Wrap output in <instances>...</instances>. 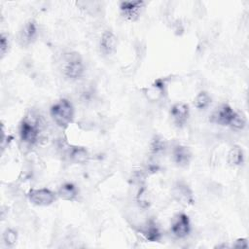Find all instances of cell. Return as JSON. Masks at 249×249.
<instances>
[{"label": "cell", "mask_w": 249, "mask_h": 249, "mask_svg": "<svg viewBox=\"0 0 249 249\" xmlns=\"http://www.w3.org/2000/svg\"><path fill=\"white\" fill-rule=\"evenodd\" d=\"M51 116L57 125L65 127L73 120V106L67 99H60L51 107Z\"/></svg>", "instance_id": "1"}, {"label": "cell", "mask_w": 249, "mask_h": 249, "mask_svg": "<svg viewBox=\"0 0 249 249\" xmlns=\"http://www.w3.org/2000/svg\"><path fill=\"white\" fill-rule=\"evenodd\" d=\"M28 198L35 205L48 206L55 200V194L47 188L33 189L28 193Z\"/></svg>", "instance_id": "2"}, {"label": "cell", "mask_w": 249, "mask_h": 249, "mask_svg": "<svg viewBox=\"0 0 249 249\" xmlns=\"http://www.w3.org/2000/svg\"><path fill=\"white\" fill-rule=\"evenodd\" d=\"M120 8L123 16L126 19L135 21L145 8V3L143 1H124L121 3Z\"/></svg>", "instance_id": "3"}, {"label": "cell", "mask_w": 249, "mask_h": 249, "mask_svg": "<svg viewBox=\"0 0 249 249\" xmlns=\"http://www.w3.org/2000/svg\"><path fill=\"white\" fill-rule=\"evenodd\" d=\"M20 138L23 142L27 144H33L37 141L39 135V129L35 123L28 120H23L19 127Z\"/></svg>", "instance_id": "4"}, {"label": "cell", "mask_w": 249, "mask_h": 249, "mask_svg": "<svg viewBox=\"0 0 249 249\" xmlns=\"http://www.w3.org/2000/svg\"><path fill=\"white\" fill-rule=\"evenodd\" d=\"M190 230H191V226H190L189 217L184 213L178 214L171 225L172 233L176 237L183 238L189 234Z\"/></svg>", "instance_id": "5"}, {"label": "cell", "mask_w": 249, "mask_h": 249, "mask_svg": "<svg viewBox=\"0 0 249 249\" xmlns=\"http://www.w3.org/2000/svg\"><path fill=\"white\" fill-rule=\"evenodd\" d=\"M172 194L174 198L181 204L189 205L193 204L194 202L193 193L191 189L184 183H177L172 190Z\"/></svg>", "instance_id": "6"}, {"label": "cell", "mask_w": 249, "mask_h": 249, "mask_svg": "<svg viewBox=\"0 0 249 249\" xmlns=\"http://www.w3.org/2000/svg\"><path fill=\"white\" fill-rule=\"evenodd\" d=\"M235 113L236 112L229 105H223L212 115L211 121L222 125H230Z\"/></svg>", "instance_id": "7"}, {"label": "cell", "mask_w": 249, "mask_h": 249, "mask_svg": "<svg viewBox=\"0 0 249 249\" xmlns=\"http://www.w3.org/2000/svg\"><path fill=\"white\" fill-rule=\"evenodd\" d=\"M65 76L71 80L79 79L84 73V66L80 58L72 56L66 63L64 68Z\"/></svg>", "instance_id": "8"}, {"label": "cell", "mask_w": 249, "mask_h": 249, "mask_svg": "<svg viewBox=\"0 0 249 249\" xmlns=\"http://www.w3.org/2000/svg\"><path fill=\"white\" fill-rule=\"evenodd\" d=\"M170 114L174 124L177 126H183L189 117V107L185 103H176L171 107Z\"/></svg>", "instance_id": "9"}, {"label": "cell", "mask_w": 249, "mask_h": 249, "mask_svg": "<svg viewBox=\"0 0 249 249\" xmlns=\"http://www.w3.org/2000/svg\"><path fill=\"white\" fill-rule=\"evenodd\" d=\"M118 45V39L116 35L109 30H106L103 32L101 36V41H100V47L101 51L104 54H112L115 53Z\"/></svg>", "instance_id": "10"}, {"label": "cell", "mask_w": 249, "mask_h": 249, "mask_svg": "<svg viewBox=\"0 0 249 249\" xmlns=\"http://www.w3.org/2000/svg\"><path fill=\"white\" fill-rule=\"evenodd\" d=\"M192 158V153L190 149L186 146H176L174 151H173V159L174 161L179 165V166H187L191 160Z\"/></svg>", "instance_id": "11"}, {"label": "cell", "mask_w": 249, "mask_h": 249, "mask_svg": "<svg viewBox=\"0 0 249 249\" xmlns=\"http://www.w3.org/2000/svg\"><path fill=\"white\" fill-rule=\"evenodd\" d=\"M36 35H37V27L35 22L33 20H28L20 31L19 39L22 44L27 45V44H30L36 38Z\"/></svg>", "instance_id": "12"}, {"label": "cell", "mask_w": 249, "mask_h": 249, "mask_svg": "<svg viewBox=\"0 0 249 249\" xmlns=\"http://www.w3.org/2000/svg\"><path fill=\"white\" fill-rule=\"evenodd\" d=\"M243 151L238 146H233L228 153L227 161L231 166H237L243 162Z\"/></svg>", "instance_id": "13"}, {"label": "cell", "mask_w": 249, "mask_h": 249, "mask_svg": "<svg viewBox=\"0 0 249 249\" xmlns=\"http://www.w3.org/2000/svg\"><path fill=\"white\" fill-rule=\"evenodd\" d=\"M78 195L76 187L71 183H65L60 186L57 196L64 200H73Z\"/></svg>", "instance_id": "14"}, {"label": "cell", "mask_w": 249, "mask_h": 249, "mask_svg": "<svg viewBox=\"0 0 249 249\" xmlns=\"http://www.w3.org/2000/svg\"><path fill=\"white\" fill-rule=\"evenodd\" d=\"M70 157L73 161L77 163H85L89 160V152L84 147H75L70 153Z\"/></svg>", "instance_id": "15"}, {"label": "cell", "mask_w": 249, "mask_h": 249, "mask_svg": "<svg viewBox=\"0 0 249 249\" xmlns=\"http://www.w3.org/2000/svg\"><path fill=\"white\" fill-rule=\"evenodd\" d=\"M143 235L145 236V238L151 242H155V241H159L161 237V233L159 230V228L155 225V224H150L143 231H142Z\"/></svg>", "instance_id": "16"}, {"label": "cell", "mask_w": 249, "mask_h": 249, "mask_svg": "<svg viewBox=\"0 0 249 249\" xmlns=\"http://www.w3.org/2000/svg\"><path fill=\"white\" fill-rule=\"evenodd\" d=\"M211 103V97L209 94L205 91L198 92L195 99H194V105L197 109H204Z\"/></svg>", "instance_id": "17"}, {"label": "cell", "mask_w": 249, "mask_h": 249, "mask_svg": "<svg viewBox=\"0 0 249 249\" xmlns=\"http://www.w3.org/2000/svg\"><path fill=\"white\" fill-rule=\"evenodd\" d=\"M246 124V119L242 114L239 113H235L231 123V126L236 129H242Z\"/></svg>", "instance_id": "18"}, {"label": "cell", "mask_w": 249, "mask_h": 249, "mask_svg": "<svg viewBox=\"0 0 249 249\" xmlns=\"http://www.w3.org/2000/svg\"><path fill=\"white\" fill-rule=\"evenodd\" d=\"M3 238L7 245H14L18 238L17 231H15L12 229H7L3 234Z\"/></svg>", "instance_id": "19"}, {"label": "cell", "mask_w": 249, "mask_h": 249, "mask_svg": "<svg viewBox=\"0 0 249 249\" xmlns=\"http://www.w3.org/2000/svg\"><path fill=\"white\" fill-rule=\"evenodd\" d=\"M0 47H1V54H2V56H3V55H5L6 52L8 51V48H9V40H8V37H6L4 34H1Z\"/></svg>", "instance_id": "20"}, {"label": "cell", "mask_w": 249, "mask_h": 249, "mask_svg": "<svg viewBox=\"0 0 249 249\" xmlns=\"http://www.w3.org/2000/svg\"><path fill=\"white\" fill-rule=\"evenodd\" d=\"M234 248H247L248 247V241L246 238H238L233 244Z\"/></svg>", "instance_id": "21"}]
</instances>
